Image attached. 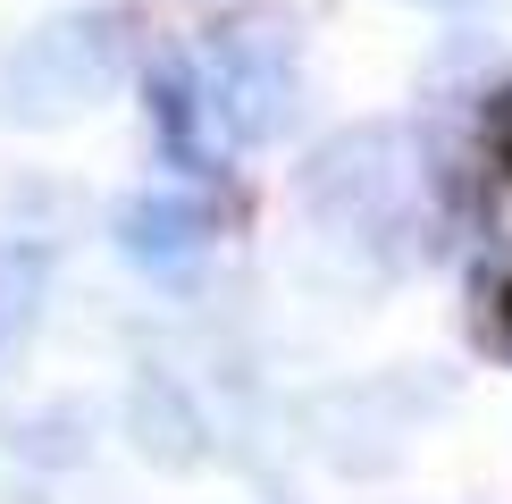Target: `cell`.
Instances as JSON below:
<instances>
[{
    "label": "cell",
    "mask_w": 512,
    "mask_h": 504,
    "mask_svg": "<svg viewBox=\"0 0 512 504\" xmlns=\"http://www.w3.org/2000/svg\"><path fill=\"white\" fill-rule=\"evenodd\" d=\"M126 76H135V26H126L118 9L51 17L42 34H26L0 59V101L26 126H68L84 110H101Z\"/></svg>",
    "instance_id": "6da1fadb"
},
{
    "label": "cell",
    "mask_w": 512,
    "mask_h": 504,
    "mask_svg": "<svg viewBox=\"0 0 512 504\" xmlns=\"http://www.w3.org/2000/svg\"><path fill=\"white\" fill-rule=\"evenodd\" d=\"M34 311H42V261L34 252H0V345L26 336Z\"/></svg>",
    "instance_id": "8992f818"
},
{
    "label": "cell",
    "mask_w": 512,
    "mask_h": 504,
    "mask_svg": "<svg viewBox=\"0 0 512 504\" xmlns=\"http://www.w3.org/2000/svg\"><path fill=\"white\" fill-rule=\"evenodd\" d=\"M303 202L328 236H353V244H378V236H403L420 210V152L412 135L395 126H353V135L319 143L311 168H303Z\"/></svg>",
    "instance_id": "7a4b0ae2"
},
{
    "label": "cell",
    "mask_w": 512,
    "mask_h": 504,
    "mask_svg": "<svg viewBox=\"0 0 512 504\" xmlns=\"http://www.w3.org/2000/svg\"><path fill=\"white\" fill-rule=\"evenodd\" d=\"M202 244H210V227H202V210L185 202V194H135V202L118 210V252L135 269H152V278L194 269Z\"/></svg>",
    "instance_id": "5b68a950"
},
{
    "label": "cell",
    "mask_w": 512,
    "mask_h": 504,
    "mask_svg": "<svg viewBox=\"0 0 512 504\" xmlns=\"http://www.w3.org/2000/svg\"><path fill=\"white\" fill-rule=\"evenodd\" d=\"M202 84L219 101V118L236 126V143H261L286 126L294 110V17L277 9H244L219 34V51L202 59Z\"/></svg>",
    "instance_id": "3957f363"
},
{
    "label": "cell",
    "mask_w": 512,
    "mask_h": 504,
    "mask_svg": "<svg viewBox=\"0 0 512 504\" xmlns=\"http://www.w3.org/2000/svg\"><path fill=\"white\" fill-rule=\"evenodd\" d=\"M126 437H135L143 462H160V471H194L202 446H210V420L202 404L177 387V378H135V395H126Z\"/></svg>",
    "instance_id": "277c9868"
}]
</instances>
